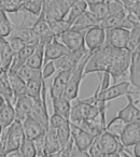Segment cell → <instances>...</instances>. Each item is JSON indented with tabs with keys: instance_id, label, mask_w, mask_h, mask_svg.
<instances>
[{
	"instance_id": "cell-1",
	"label": "cell",
	"mask_w": 140,
	"mask_h": 157,
	"mask_svg": "<svg viewBox=\"0 0 140 157\" xmlns=\"http://www.w3.org/2000/svg\"><path fill=\"white\" fill-rule=\"evenodd\" d=\"M114 50L115 48L105 43L103 48L94 52H91V57L88 59V63H86L84 75L93 73V72H101V73L109 72L111 68Z\"/></svg>"
},
{
	"instance_id": "cell-2",
	"label": "cell",
	"mask_w": 140,
	"mask_h": 157,
	"mask_svg": "<svg viewBox=\"0 0 140 157\" xmlns=\"http://www.w3.org/2000/svg\"><path fill=\"white\" fill-rule=\"evenodd\" d=\"M25 132L23 128V123L15 122L9 128L1 130L0 138V154H5L10 151L20 150L25 140Z\"/></svg>"
},
{
	"instance_id": "cell-3",
	"label": "cell",
	"mask_w": 140,
	"mask_h": 157,
	"mask_svg": "<svg viewBox=\"0 0 140 157\" xmlns=\"http://www.w3.org/2000/svg\"><path fill=\"white\" fill-rule=\"evenodd\" d=\"M90 57H91V52H88V54H85L82 57V59L79 61V63L72 69V72H71V75H70V78H69V82H68L67 88H66L65 95H64V97L69 99L70 101L77 100L78 99L80 84H81L82 78L85 76L84 75V71H85L86 63H88Z\"/></svg>"
},
{
	"instance_id": "cell-4",
	"label": "cell",
	"mask_w": 140,
	"mask_h": 157,
	"mask_svg": "<svg viewBox=\"0 0 140 157\" xmlns=\"http://www.w3.org/2000/svg\"><path fill=\"white\" fill-rule=\"evenodd\" d=\"M131 54H133V52H130L127 48H124V50H116L115 48L114 50L111 68H110L109 71L110 75L112 78V81H113V85L116 84L118 78H122L129 70Z\"/></svg>"
},
{
	"instance_id": "cell-5",
	"label": "cell",
	"mask_w": 140,
	"mask_h": 157,
	"mask_svg": "<svg viewBox=\"0 0 140 157\" xmlns=\"http://www.w3.org/2000/svg\"><path fill=\"white\" fill-rule=\"evenodd\" d=\"M70 8H71V5L66 0H56L49 7L42 9L39 17L45 20L49 24L57 22V21L66 20L70 11Z\"/></svg>"
},
{
	"instance_id": "cell-6",
	"label": "cell",
	"mask_w": 140,
	"mask_h": 157,
	"mask_svg": "<svg viewBox=\"0 0 140 157\" xmlns=\"http://www.w3.org/2000/svg\"><path fill=\"white\" fill-rule=\"evenodd\" d=\"M129 86L130 83L129 82H121V83H116L112 86H109L106 90H100V85H98L97 87V93H98V101H110L113 99L118 98V97L122 96H127L128 94H134L129 90Z\"/></svg>"
},
{
	"instance_id": "cell-7",
	"label": "cell",
	"mask_w": 140,
	"mask_h": 157,
	"mask_svg": "<svg viewBox=\"0 0 140 157\" xmlns=\"http://www.w3.org/2000/svg\"><path fill=\"white\" fill-rule=\"evenodd\" d=\"M130 30L125 28H112L106 30V43L116 50L127 48Z\"/></svg>"
},
{
	"instance_id": "cell-8",
	"label": "cell",
	"mask_w": 140,
	"mask_h": 157,
	"mask_svg": "<svg viewBox=\"0 0 140 157\" xmlns=\"http://www.w3.org/2000/svg\"><path fill=\"white\" fill-rule=\"evenodd\" d=\"M50 126L54 127L57 130L59 140H60L61 148L65 147L69 141L71 140V123L69 120H66L65 117L53 114L50 117Z\"/></svg>"
},
{
	"instance_id": "cell-9",
	"label": "cell",
	"mask_w": 140,
	"mask_h": 157,
	"mask_svg": "<svg viewBox=\"0 0 140 157\" xmlns=\"http://www.w3.org/2000/svg\"><path fill=\"white\" fill-rule=\"evenodd\" d=\"M58 39L70 51H80L88 48L85 45V33L84 31H78L71 28L66 31L64 35H61Z\"/></svg>"
},
{
	"instance_id": "cell-10",
	"label": "cell",
	"mask_w": 140,
	"mask_h": 157,
	"mask_svg": "<svg viewBox=\"0 0 140 157\" xmlns=\"http://www.w3.org/2000/svg\"><path fill=\"white\" fill-rule=\"evenodd\" d=\"M71 72H72V69L60 70V71L57 72L52 82V85L50 86V93L49 94H50L51 99L63 97L65 95Z\"/></svg>"
},
{
	"instance_id": "cell-11",
	"label": "cell",
	"mask_w": 140,
	"mask_h": 157,
	"mask_svg": "<svg viewBox=\"0 0 140 157\" xmlns=\"http://www.w3.org/2000/svg\"><path fill=\"white\" fill-rule=\"evenodd\" d=\"M106 43V29L101 26H95L85 31V45L90 52L103 48Z\"/></svg>"
},
{
	"instance_id": "cell-12",
	"label": "cell",
	"mask_w": 140,
	"mask_h": 157,
	"mask_svg": "<svg viewBox=\"0 0 140 157\" xmlns=\"http://www.w3.org/2000/svg\"><path fill=\"white\" fill-rule=\"evenodd\" d=\"M88 52L90 51L88 48H84V50H80V51H71L69 54L54 60L57 72L60 71V70L73 69L79 63V61L82 59V57L85 54H88Z\"/></svg>"
},
{
	"instance_id": "cell-13",
	"label": "cell",
	"mask_w": 140,
	"mask_h": 157,
	"mask_svg": "<svg viewBox=\"0 0 140 157\" xmlns=\"http://www.w3.org/2000/svg\"><path fill=\"white\" fill-rule=\"evenodd\" d=\"M93 105H91L85 99H77L76 103L72 105V108H71L70 122L76 125H79L81 122L88 120Z\"/></svg>"
},
{
	"instance_id": "cell-14",
	"label": "cell",
	"mask_w": 140,
	"mask_h": 157,
	"mask_svg": "<svg viewBox=\"0 0 140 157\" xmlns=\"http://www.w3.org/2000/svg\"><path fill=\"white\" fill-rule=\"evenodd\" d=\"M70 52L71 51L65 44L58 41V38H55L52 42L44 46V63L56 60V59L69 54Z\"/></svg>"
},
{
	"instance_id": "cell-15",
	"label": "cell",
	"mask_w": 140,
	"mask_h": 157,
	"mask_svg": "<svg viewBox=\"0 0 140 157\" xmlns=\"http://www.w3.org/2000/svg\"><path fill=\"white\" fill-rule=\"evenodd\" d=\"M127 105L118 112V117L122 118L126 124L139 122L140 121V108L135 105V100L133 99L131 94L126 96Z\"/></svg>"
},
{
	"instance_id": "cell-16",
	"label": "cell",
	"mask_w": 140,
	"mask_h": 157,
	"mask_svg": "<svg viewBox=\"0 0 140 157\" xmlns=\"http://www.w3.org/2000/svg\"><path fill=\"white\" fill-rule=\"evenodd\" d=\"M71 138L75 142V145L83 151H88L94 140L96 139L73 123H71Z\"/></svg>"
},
{
	"instance_id": "cell-17",
	"label": "cell",
	"mask_w": 140,
	"mask_h": 157,
	"mask_svg": "<svg viewBox=\"0 0 140 157\" xmlns=\"http://www.w3.org/2000/svg\"><path fill=\"white\" fill-rule=\"evenodd\" d=\"M15 121L16 113L13 103L0 97V127H1V130L9 128Z\"/></svg>"
},
{
	"instance_id": "cell-18",
	"label": "cell",
	"mask_w": 140,
	"mask_h": 157,
	"mask_svg": "<svg viewBox=\"0 0 140 157\" xmlns=\"http://www.w3.org/2000/svg\"><path fill=\"white\" fill-rule=\"evenodd\" d=\"M15 53L13 52L9 41L6 38L0 39V71L9 72L13 63Z\"/></svg>"
},
{
	"instance_id": "cell-19",
	"label": "cell",
	"mask_w": 140,
	"mask_h": 157,
	"mask_svg": "<svg viewBox=\"0 0 140 157\" xmlns=\"http://www.w3.org/2000/svg\"><path fill=\"white\" fill-rule=\"evenodd\" d=\"M23 128H24L25 137L30 140H33V141L37 140L39 137H41V136L45 135L46 131H48V128L45 126H43L41 123L36 121L31 116L27 117L23 122Z\"/></svg>"
},
{
	"instance_id": "cell-20",
	"label": "cell",
	"mask_w": 140,
	"mask_h": 157,
	"mask_svg": "<svg viewBox=\"0 0 140 157\" xmlns=\"http://www.w3.org/2000/svg\"><path fill=\"white\" fill-rule=\"evenodd\" d=\"M120 140L125 148L134 146L140 142V121L127 124Z\"/></svg>"
},
{
	"instance_id": "cell-21",
	"label": "cell",
	"mask_w": 140,
	"mask_h": 157,
	"mask_svg": "<svg viewBox=\"0 0 140 157\" xmlns=\"http://www.w3.org/2000/svg\"><path fill=\"white\" fill-rule=\"evenodd\" d=\"M33 103H35V101H33L28 95H24V96L20 97V98L16 100L15 105H14V108H15L16 121H18V122L23 123L27 117L30 116Z\"/></svg>"
},
{
	"instance_id": "cell-22",
	"label": "cell",
	"mask_w": 140,
	"mask_h": 157,
	"mask_svg": "<svg viewBox=\"0 0 140 157\" xmlns=\"http://www.w3.org/2000/svg\"><path fill=\"white\" fill-rule=\"evenodd\" d=\"M33 30L37 33L38 38H39V43L45 46L50 42H52L55 39L54 33H52V29L50 27V24L43 18H38L37 23L33 25Z\"/></svg>"
},
{
	"instance_id": "cell-23",
	"label": "cell",
	"mask_w": 140,
	"mask_h": 157,
	"mask_svg": "<svg viewBox=\"0 0 140 157\" xmlns=\"http://www.w3.org/2000/svg\"><path fill=\"white\" fill-rule=\"evenodd\" d=\"M129 80L133 86L140 90V44L131 54L129 67Z\"/></svg>"
},
{
	"instance_id": "cell-24",
	"label": "cell",
	"mask_w": 140,
	"mask_h": 157,
	"mask_svg": "<svg viewBox=\"0 0 140 157\" xmlns=\"http://www.w3.org/2000/svg\"><path fill=\"white\" fill-rule=\"evenodd\" d=\"M100 142L103 148V153H122L123 151H125V147L121 142V140L114 136L110 135L107 131H105L100 136Z\"/></svg>"
},
{
	"instance_id": "cell-25",
	"label": "cell",
	"mask_w": 140,
	"mask_h": 157,
	"mask_svg": "<svg viewBox=\"0 0 140 157\" xmlns=\"http://www.w3.org/2000/svg\"><path fill=\"white\" fill-rule=\"evenodd\" d=\"M11 36L13 37H18L26 42L27 45H35L39 44V38L37 33H35L33 28L29 27H21L18 24H13V30H12Z\"/></svg>"
},
{
	"instance_id": "cell-26",
	"label": "cell",
	"mask_w": 140,
	"mask_h": 157,
	"mask_svg": "<svg viewBox=\"0 0 140 157\" xmlns=\"http://www.w3.org/2000/svg\"><path fill=\"white\" fill-rule=\"evenodd\" d=\"M61 151V144L57 130L50 126L45 133V153L48 155L56 154Z\"/></svg>"
},
{
	"instance_id": "cell-27",
	"label": "cell",
	"mask_w": 140,
	"mask_h": 157,
	"mask_svg": "<svg viewBox=\"0 0 140 157\" xmlns=\"http://www.w3.org/2000/svg\"><path fill=\"white\" fill-rule=\"evenodd\" d=\"M9 75V81L11 84V87L13 90L14 94V105H15L16 100L20 97L27 95V90H26V81H24L22 78L18 74V72H8Z\"/></svg>"
},
{
	"instance_id": "cell-28",
	"label": "cell",
	"mask_w": 140,
	"mask_h": 157,
	"mask_svg": "<svg viewBox=\"0 0 140 157\" xmlns=\"http://www.w3.org/2000/svg\"><path fill=\"white\" fill-rule=\"evenodd\" d=\"M37 46H38V44H35V45H26V48H25L24 50L21 51L18 54H16L15 57H14L13 63H12L9 71L18 72L23 66L26 65V61L28 60L29 57L33 54V52L36 51Z\"/></svg>"
},
{
	"instance_id": "cell-29",
	"label": "cell",
	"mask_w": 140,
	"mask_h": 157,
	"mask_svg": "<svg viewBox=\"0 0 140 157\" xmlns=\"http://www.w3.org/2000/svg\"><path fill=\"white\" fill-rule=\"evenodd\" d=\"M52 105L53 110H54V114H58V115L65 117L66 120L70 121V113H71V101L67 99L66 97H58V98H53Z\"/></svg>"
},
{
	"instance_id": "cell-30",
	"label": "cell",
	"mask_w": 140,
	"mask_h": 157,
	"mask_svg": "<svg viewBox=\"0 0 140 157\" xmlns=\"http://www.w3.org/2000/svg\"><path fill=\"white\" fill-rule=\"evenodd\" d=\"M99 22L95 18V16L90 11H86L83 15H81L75 23L71 28L78 31H88L92 27L98 26Z\"/></svg>"
},
{
	"instance_id": "cell-31",
	"label": "cell",
	"mask_w": 140,
	"mask_h": 157,
	"mask_svg": "<svg viewBox=\"0 0 140 157\" xmlns=\"http://www.w3.org/2000/svg\"><path fill=\"white\" fill-rule=\"evenodd\" d=\"M0 97L14 105V94L9 81L8 72L0 71Z\"/></svg>"
},
{
	"instance_id": "cell-32",
	"label": "cell",
	"mask_w": 140,
	"mask_h": 157,
	"mask_svg": "<svg viewBox=\"0 0 140 157\" xmlns=\"http://www.w3.org/2000/svg\"><path fill=\"white\" fill-rule=\"evenodd\" d=\"M88 10V3L86 0H79L77 2H75L73 5H71L70 11L68 13L66 20L70 23L71 25H73V23L78 20L81 15H83L86 11Z\"/></svg>"
},
{
	"instance_id": "cell-33",
	"label": "cell",
	"mask_w": 140,
	"mask_h": 157,
	"mask_svg": "<svg viewBox=\"0 0 140 157\" xmlns=\"http://www.w3.org/2000/svg\"><path fill=\"white\" fill-rule=\"evenodd\" d=\"M43 78H33L26 82L27 95L33 101H40L42 99V87H43Z\"/></svg>"
},
{
	"instance_id": "cell-34",
	"label": "cell",
	"mask_w": 140,
	"mask_h": 157,
	"mask_svg": "<svg viewBox=\"0 0 140 157\" xmlns=\"http://www.w3.org/2000/svg\"><path fill=\"white\" fill-rule=\"evenodd\" d=\"M44 63V45L42 44H38L37 48L33 52V54L28 58L26 61V65L35 69H42V66Z\"/></svg>"
},
{
	"instance_id": "cell-35",
	"label": "cell",
	"mask_w": 140,
	"mask_h": 157,
	"mask_svg": "<svg viewBox=\"0 0 140 157\" xmlns=\"http://www.w3.org/2000/svg\"><path fill=\"white\" fill-rule=\"evenodd\" d=\"M127 124L120 117H114L113 120H111L109 122V124H107V127H106V131L109 132L110 135L114 136V137L121 139V136L124 132L125 128H126Z\"/></svg>"
},
{
	"instance_id": "cell-36",
	"label": "cell",
	"mask_w": 140,
	"mask_h": 157,
	"mask_svg": "<svg viewBox=\"0 0 140 157\" xmlns=\"http://www.w3.org/2000/svg\"><path fill=\"white\" fill-rule=\"evenodd\" d=\"M107 3L108 8H109V14L108 15L123 18L127 16V10L121 0H107Z\"/></svg>"
},
{
	"instance_id": "cell-37",
	"label": "cell",
	"mask_w": 140,
	"mask_h": 157,
	"mask_svg": "<svg viewBox=\"0 0 140 157\" xmlns=\"http://www.w3.org/2000/svg\"><path fill=\"white\" fill-rule=\"evenodd\" d=\"M88 11L95 16L97 21L100 24L101 21H103L109 14V8H108V3L101 2V3H94V5H88Z\"/></svg>"
},
{
	"instance_id": "cell-38",
	"label": "cell",
	"mask_w": 140,
	"mask_h": 157,
	"mask_svg": "<svg viewBox=\"0 0 140 157\" xmlns=\"http://www.w3.org/2000/svg\"><path fill=\"white\" fill-rule=\"evenodd\" d=\"M18 74L26 82L33 80V78H43V76H42V69H35V68H31L27 65L23 66L18 71Z\"/></svg>"
},
{
	"instance_id": "cell-39",
	"label": "cell",
	"mask_w": 140,
	"mask_h": 157,
	"mask_svg": "<svg viewBox=\"0 0 140 157\" xmlns=\"http://www.w3.org/2000/svg\"><path fill=\"white\" fill-rule=\"evenodd\" d=\"M13 30V23L9 20L7 12L0 10V36L1 38L10 37Z\"/></svg>"
},
{
	"instance_id": "cell-40",
	"label": "cell",
	"mask_w": 140,
	"mask_h": 157,
	"mask_svg": "<svg viewBox=\"0 0 140 157\" xmlns=\"http://www.w3.org/2000/svg\"><path fill=\"white\" fill-rule=\"evenodd\" d=\"M24 0H0V10L7 13H18L22 11Z\"/></svg>"
},
{
	"instance_id": "cell-41",
	"label": "cell",
	"mask_w": 140,
	"mask_h": 157,
	"mask_svg": "<svg viewBox=\"0 0 140 157\" xmlns=\"http://www.w3.org/2000/svg\"><path fill=\"white\" fill-rule=\"evenodd\" d=\"M42 9H43V0H24L22 11H27L39 17Z\"/></svg>"
},
{
	"instance_id": "cell-42",
	"label": "cell",
	"mask_w": 140,
	"mask_h": 157,
	"mask_svg": "<svg viewBox=\"0 0 140 157\" xmlns=\"http://www.w3.org/2000/svg\"><path fill=\"white\" fill-rule=\"evenodd\" d=\"M50 27L52 29V33H54V36L56 38H59L61 35L68 31L69 29H71L72 25L70 24L67 20H61V21H57L54 23H50Z\"/></svg>"
},
{
	"instance_id": "cell-43",
	"label": "cell",
	"mask_w": 140,
	"mask_h": 157,
	"mask_svg": "<svg viewBox=\"0 0 140 157\" xmlns=\"http://www.w3.org/2000/svg\"><path fill=\"white\" fill-rule=\"evenodd\" d=\"M21 152L23 153L24 157H37V147L33 140H30L28 138H25L22 146H21Z\"/></svg>"
},
{
	"instance_id": "cell-44",
	"label": "cell",
	"mask_w": 140,
	"mask_h": 157,
	"mask_svg": "<svg viewBox=\"0 0 140 157\" xmlns=\"http://www.w3.org/2000/svg\"><path fill=\"white\" fill-rule=\"evenodd\" d=\"M140 44V25L134 27L130 30V35H129L128 44H127V50L130 52H134L138 45Z\"/></svg>"
},
{
	"instance_id": "cell-45",
	"label": "cell",
	"mask_w": 140,
	"mask_h": 157,
	"mask_svg": "<svg viewBox=\"0 0 140 157\" xmlns=\"http://www.w3.org/2000/svg\"><path fill=\"white\" fill-rule=\"evenodd\" d=\"M8 41H9L10 45H11L13 52L15 53V55L18 54L21 51L24 50V48H26V45H27L26 42H25L23 39H21V38H18V37H13V36H11Z\"/></svg>"
},
{
	"instance_id": "cell-46",
	"label": "cell",
	"mask_w": 140,
	"mask_h": 157,
	"mask_svg": "<svg viewBox=\"0 0 140 157\" xmlns=\"http://www.w3.org/2000/svg\"><path fill=\"white\" fill-rule=\"evenodd\" d=\"M88 153H90L91 157H101L103 153V145H101L100 142V137H97L96 139L94 140L93 144L91 145V147L88 148Z\"/></svg>"
},
{
	"instance_id": "cell-47",
	"label": "cell",
	"mask_w": 140,
	"mask_h": 157,
	"mask_svg": "<svg viewBox=\"0 0 140 157\" xmlns=\"http://www.w3.org/2000/svg\"><path fill=\"white\" fill-rule=\"evenodd\" d=\"M56 71V67H55L54 61H49V63H44L43 68H42V76L43 80H46L50 76H52Z\"/></svg>"
},
{
	"instance_id": "cell-48",
	"label": "cell",
	"mask_w": 140,
	"mask_h": 157,
	"mask_svg": "<svg viewBox=\"0 0 140 157\" xmlns=\"http://www.w3.org/2000/svg\"><path fill=\"white\" fill-rule=\"evenodd\" d=\"M73 146H75V142H73L72 138L69 141V143L61 148V151L59 152V157H71V153H72Z\"/></svg>"
},
{
	"instance_id": "cell-49",
	"label": "cell",
	"mask_w": 140,
	"mask_h": 157,
	"mask_svg": "<svg viewBox=\"0 0 140 157\" xmlns=\"http://www.w3.org/2000/svg\"><path fill=\"white\" fill-rule=\"evenodd\" d=\"M125 8H126L127 12H131V13L136 14V15L140 17V0H135L129 7Z\"/></svg>"
},
{
	"instance_id": "cell-50",
	"label": "cell",
	"mask_w": 140,
	"mask_h": 157,
	"mask_svg": "<svg viewBox=\"0 0 140 157\" xmlns=\"http://www.w3.org/2000/svg\"><path fill=\"white\" fill-rule=\"evenodd\" d=\"M71 157H91V156H90L88 151L80 150L79 147H77V146L75 145L73 146L72 153H71Z\"/></svg>"
},
{
	"instance_id": "cell-51",
	"label": "cell",
	"mask_w": 140,
	"mask_h": 157,
	"mask_svg": "<svg viewBox=\"0 0 140 157\" xmlns=\"http://www.w3.org/2000/svg\"><path fill=\"white\" fill-rule=\"evenodd\" d=\"M0 157H24L21 150H14L10 152H6L5 154H0Z\"/></svg>"
},
{
	"instance_id": "cell-52",
	"label": "cell",
	"mask_w": 140,
	"mask_h": 157,
	"mask_svg": "<svg viewBox=\"0 0 140 157\" xmlns=\"http://www.w3.org/2000/svg\"><path fill=\"white\" fill-rule=\"evenodd\" d=\"M133 156L134 157H140V142L133 146Z\"/></svg>"
},
{
	"instance_id": "cell-53",
	"label": "cell",
	"mask_w": 140,
	"mask_h": 157,
	"mask_svg": "<svg viewBox=\"0 0 140 157\" xmlns=\"http://www.w3.org/2000/svg\"><path fill=\"white\" fill-rule=\"evenodd\" d=\"M101 157H121V153L116 152V153H105L103 154Z\"/></svg>"
},
{
	"instance_id": "cell-54",
	"label": "cell",
	"mask_w": 140,
	"mask_h": 157,
	"mask_svg": "<svg viewBox=\"0 0 140 157\" xmlns=\"http://www.w3.org/2000/svg\"><path fill=\"white\" fill-rule=\"evenodd\" d=\"M88 5H94V3H101V2H106L107 0H86Z\"/></svg>"
},
{
	"instance_id": "cell-55",
	"label": "cell",
	"mask_w": 140,
	"mask_h": 157,
	"mask_svg": "<svg viewBox=\"0 0 140 157\" xmlns=\"http://www.w3.org/2000/svg\"><path fill=\"white\" fill-rule=\"evenodd\" d=\"M54 1H56V0H43V8L49 7V6L52 5Z\"/></svg>"
},
{
	"instance_id": "cell-56",
	"label": "cell",
	"mask_w": 140,
	"mask_h": 157,
	"mask_svg": "<svg viewBox=\"0 0 140 157\" xmlns=\"http://www.w3.org/2000/svg\"><path fill=\"white\" fill-rule=\"evenodd\" d=\"M67 2H69L70 5H73L75 2H77V1H79V0H66Z\"/></svg>"
},
{
	"instance_id": "cell-57",
	"label": "cell",
	"mask_w": 140,
	"mask_h": 157,
	"mask_svg": "<svg viewBox=\"0 0 140 157\" xmlns=\"http://www.w3.org/2000/svg\"><path fill=\"white\" fill-rule=\"evenodd\" d=\"M131 1H135V0H131Z\"/></svg>"
},
{
	"instance_id": "cell-58",
	"label": "cell",
	"mask_w": 140,
	"mask_h": 157,
	"mask_svg": "<svg viewBox=\"0 0 140 157\" xmlns=\"http://www.w3.org/2000/svg\"><path fill=\"white\" fill-rule=\"evenodd\" d=\"M139 95H140V94H139Z\"/></svg>"
}]
</instances>
